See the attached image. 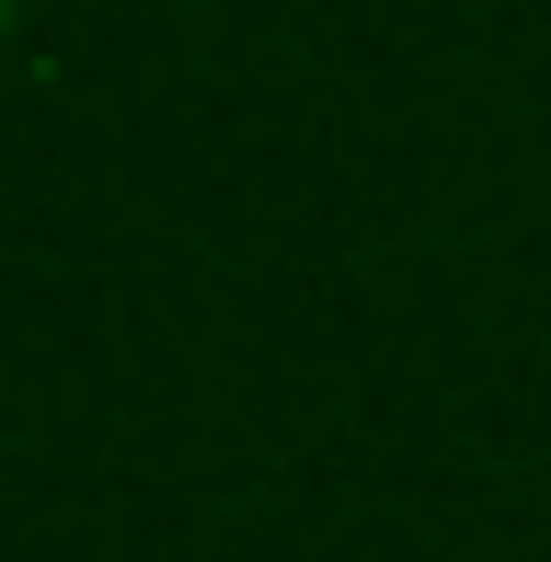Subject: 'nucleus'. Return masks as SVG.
Listing matches in <instances>:
<instances>
[{"mask_svg": "<svg viewBox=\"0 0 551 562\" xmlns=\"http://www.w3.org/2000/svg\"><path fill=\"white\" fill-rule=\"evenodd\" d=\"M0 23H12V0H0Z\"/></svg>", "mask_w": 551, "mask_h": 562, "instance_id": "f257e3e1", "label": "nucleus"}]
</instances>
